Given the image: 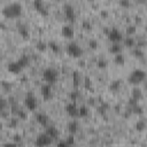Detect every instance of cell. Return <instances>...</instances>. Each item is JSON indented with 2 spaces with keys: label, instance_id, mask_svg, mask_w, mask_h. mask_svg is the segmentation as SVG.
<instances>
[{
  "label": "cell",
  "instance_id": "obj_10",
  "mask_svg": "<svg viewBox=\"0 0 147 147\" xmlns=\"http://www.w3.org/2000/svg\"><path fill=\"white\" fill-rule=\"evenodd\" d=\"M40 93H41V96L45 99V100H49L52 99L53 96V90H52V86L49 84H42L41 87H40Z\"/></svg>",
  "mask_w": 147,
  "mask_h": 147
},
{
  "label": "cell",
  "instance_id": "obj_36",
  "mask_svg": "<svg viewBox=\"0 0 147 147\" xmlns=\"http://www.w3.org/2000/svg\"><path fill=\"white\" fill-rule=\"evenodd\" d=\"M6 106H7V101H6V99H5L3 96L0 95V113L5 110Z\"/></svg>",
  "mask_w": 147,
  "mask_h": 147
},
{
  "label": "cell",
  "instance_id": "obj_44",
  "mask_svg": "<svg viewBox=\"0 0 147 147\" xmlns=\"http://www.w3.org/2000/svg\"><path fill=\"white\" fill-rule=\"evenodd\" d=\"M3 147H17V145L15 142H7L3 145Z\"/></svg>",
  "mask_w": 147,
  "mask_h": 147
},
{
  "label": "cell",
  "instance_id": "obj_27",
  "mask_svg": "<svg viewBox=\"0 0 147 147\" xmlns=\"http://www.w3.org/2000/svg\"><path fill=\"white\" fill-rule=\"evenodd\" d=\"M36 48L38 49V51H40V52H45L46 51V48H47V44L45 42V41H37V44H36Z\"/></svg>",
  "mask_w": 147,
  "mask_h": 147
},
{
  "label": "cell",
  "instance_id": "obj_40",
  "mask_svg": "<svg viewBox=\"0 0 147 147\" xmlns=\"http://www.w3.org/2000/svg\"><path fill=\"white\" fill-rule=\"evenodd\" d=\"M65 142H67L68 145L72 146V145L75 144V136H72V134H69V136H68V138H67V140H65Z\"/></svg>",
  "mask_w": 147,
  "mask_h": 147
},
{
  "label": "cell",
  "instance_id": "obj_39",
  "mask_svg": "<svg viewBox=\"0 0 147 147\" xmlns=\"http://www.w3.org/2000/svg\"><path fill=\"white\" fill-rule=\"evenodd\" d=\"M17 118H18V119H25V118H26V113H25L24 110L20 109L18 113H17Z\"/></svg>",
  "mask_w": 147,
  "mask_h": 147
},
{
  "label": "cell",
  "instance_id": "obj_33",
  "mask_svg": "<svg viewBox=\"0 0 147 147\" xmlns=\"http://www.w3.org/2000/svg\"><path fill=\"white\" fill-rule=\"evenodd\" d=\"M96 64H98V67H99V68L105 69V68L107 67L108 62H107V60H105V59H99V60H98V62H96Z\"/></svg>",
  "mask_w": 147,
  "mask_h": 147
},
{
  "label": "cell",
  "instance_id": "obj_9",
  "mask_svg": "<svg viewBox=\"0 0 147 147\" xmlns=\"http://www.w3.org/2000/svg\"><path fill=\"white\" fill-rule=\"evenodd\" d=\"M63 11H64V16L67 20L74 22L76 20V11L75 8L71 3H64L63 5Z\"/></svg>",
  "mask_w": 147,
  "mask_h": 147
},
{
  "label": "cell",
  "instance_id": "obj_15",
  "mask_svg": "<svg viewBox=\"0 0 147 147\" xmlns=\"http://www.w3.org/2000/svg\"><path fill=\"white\" fill-rule=\"evenodd\" d=\"M36 119H37V122H38L40 125H42V126H48L49 117H48L46 114H44V113H38V114L36 115Z\"/></svg>",
  "mask_w": 147,
  "mask_h": 147
},
{
  "label": "cell",
  "instance_id": "obj_37",
  "mask_svg": "<svg viewBox=\"0 0 147 147\" xmlns=\"http://www.w3.org/2000/svg\"><path fill=\"white\" fill-rule=\"evenodd\" d=\"M17 123H18V118H17V117H13V118H10V121H9V123H8V126L15 127V126L17 125Z\"/></svg>",
  "mask_w": 147,
  "mask_h": 147
},
{
  "label": "cell",
  "instance_id": "obj_48",
  "mask_svg": "<svg viewBox=\"0 0 147 147\" xmlns=\"http://www.w3.org/2000/svg\"><path fill=\"white\" fill-rule=\"evenodd\" d=\"M136 21H137V22H140V21H141V17H140V16H136Z\"/></svg>",
  "mask_w": 147,
  "mask_h": 147
},
{
  "label": "cell",
  "instance_id": "obj_22",
  "mask_svg": "<svg viewBox=\"0 0 147 147\" xmlns=\"http://www.w3.org/2000/svg\"><path fill=\"white\" fill-rule=\"evenodd\" d=\"M88 114H90V109L87 106L83 105V106L78 107V116L79 117H86V116H88Z\"/></svg>",
  "mask_w": 147,
  "mask_h": 147
},
{
  "label": "cell",
  "instance_id": "obj_6",
  "mask_svg": "<svg viewBox=\"0 0 147 147\" xmlns=\"http://www.w3.org/2000/svg\"><path fill=\"white\" fill-rule=\"evenodd\" d=\"M52 142H53V139H52L51 137H48V136L44 132V133H40V134L36 138L34 146H36V147H47V146H49Z\"/></svg>",
  "mask_w": 147,
  "mask_h": 147
},
{
  "label": "cell",
  "instance_id": "obj_4",
  "mask_svg": "<svg viewBox=\"0 0 147 147\" xmlns=\"http://www.w3.org/2000/svg\"><path fill=\"white\" fill-rule=\"evenodd\" d=\"M42 79L46 82V84H54L59 79V72L54 68H46L42 71Z\"/></svg>",
  "mask_w": 147,
  "mask_h": 147
},
{
  "label": "cell",
  "instance_id": "obj_35",
  "mask_svg": "<svg viewBox=\"0 0 147 147\" xmlns=\"http://www.w3.org/2000/svg\"><path fill=\"white\" fill-rule=\"evenodd\" d=\"M78 96H79V92H78L77 90H75V91H72V92L70 93V100H71L72 102H76V100H77Z\"/></svg>",
  "mask_w": 147,
  "mask_h": 147
},
{
  "label": "cell",
  "instance_id": "obj_3",
  "mask_svg": "<svg viewBox=\"0 0 147 147\" xmlns=\"http://www.w3.org/2000/svg\"><path fill=\"white\" fill-rule=\"evenodd\" d=\"M146 79V71L144 69H134L131 71V74L127 77V82L134 86H138L139 84H141L144 80Z\"/></svg>",
  "mask_w": 147,
  "mask_h": 147
},
{
  "label": "cell",
  "instance_id": "obj_49",
  "mask_svg": "<svg viewBox=\"0 0 147 147\" xmlns=\"http://www.w3.org/2000/svg\"><path fill=\"white\" fill-rule=\"evenodd\" d=\"M2 127H3V125H2V123H1V122H0V131H1V130H2Z\"/></svg>",
  "mask_w": 147,
  "mask_h": 147
},
{
  "label": "cell",
  "instance_id": "obj_2",
  "mask_svg": "<svg viewBox=\"0 0 147 147\" xmlns=\"http://www.w3.org/2000/svg\"><path fill=\"white\" fill-rule=\"evenodd\" d=\"M29 64V57L26 55H23L21 56L18 60H15V61H11L8 63L7 65V70L14 75H17L20 74L24 68H26Z\"/></svg>",
  "mask_w": 147,
  "mask_h": 147
},
{
  "label": "cell",
  "instance_id": "obj_18",
  "mask_svg": "<svg viewBox=\"0 0 147 147\" xmlns=\"http://www.w3.org/2000/svg\"><path fill=\"white\" fill-rule=\"evenodd\" d=\"M131 98L132 99H134V100H137L138 102L142 99V91H141V88H139L138 86H134L133 88H132V92H131Z\"/></svg>",
  "mask_w": 147,
  "mask_h": 147
},
{
  "label": "cell",
  "instance_id": "obj_8",
  "mask_svg": "<svg viewBox=\"0 0 147 147\" xmlns=\"http://www.w3.org/2000/svg\"><path fill=\"white\" fill-rule=\"evenodd\" d=\"M107 37L110 41L113 42H119L121 40H123V33L121 32V30H118L117 28H111L109 29Z\"/></svg>",
  "mask_w": 147,
  "mask_h": 147
},
{
  "label": "cell",
  "instance_id": "obj_45",
  "mask_svg": "<svg viewBox=\"0 0 147 147\" xmlns=\"http://www.w3.org/2000/svg\"><path fill=\"white\" fill-rule=\"evenodd\" d=\"M100 14H101L102 16H107V15H108V11H107L106 9H101V10H100Z\"/></svg>",
  "mask_w": 147,
  "mask_h": 147
},
{
  "label": "cell",
  "instance_id": "obj_11",
  "mask_svg": "<svg viewBox=\"0 0 147 147\" xmlns=\"http://www.w3.org/2000/svg\"><path fill=\"white\" fill-rule=\"evenodd\" d=\"M65 111H67V114H68L69 116L76 117V116H78V106L76 105V102L70 101V102L67 103V106H65Z\"/></svg>",
  "mask_w": 147,
  "mask_h": 147
},
{
  "label": "cell",
  "instance_id": "obj_28",
  "mask_svg": "<svg viewBox=\"0 0 147 147\" xmlns=\"http://www.w3.org/2000/svg\"><path fill=\"white\" fill-rule=\"evenodd\" d=\"M131 110H132V113L133 114H138V115H142L144 114V108L138 103V105H136L134 107H132L131 108Z\"/></svg>",
  "mask_w": 147,
  "mask_h": 147
},
{
  "label": "cell",
  "instance_id": "obj_29",
  "mask_svg": "<svg viewBox=\"0 0 147 147\" xmlns=\"http://www.w3.org/2000/svg\"><path fill=\"white\" fill-rule=\"evenodd\" d=\"M84 87L86 88V90H88V91H92V80L90 79V77H85L84 78Z\"/></svg>",
  "mask_w": 147,
  "mask_h": 147
},
{
  "label": "cell",
  "instance_id": "obj_17",
  "mask_svg": "<svg viewBox=\"0 0 147 147\" xmlns=\"http://www.w3.org/2000/svg\"><path fill=\"white\" fill-rule=\"evenodd\" d=\"M67 129H68V131H69V133H70V134L75 136V134L77 133L78 129H79V125H78L77 121H74V119H72V121H70V122L68 123Z\"/></svg>",
  "mask_w": 147,
  "mask_h": 147
},
{
  "label": "cell",
  "instance_id": "obj_21",
  "mask_svg": "<svg viewBox=\"0 0 147 147\" xmlns=\"http://www.w3.org/2000/svg\"><path fill=\"white\" fill-rule=\"evenodd\" d=\"M121 86H122V80H121V79H115V80H113V82L110 83L109 90L113 91V92H117V91L121 88Z\"/></svg>",
  "mask_w": 147,
  "mask_h": 147
},
{
  "label": "cell",
  "instance_id": "obj_41",
  "mask_svg": "<svg viewBox=\"0 0 147 147\" xmlns=\"http://www.w3.org/2000/svg\"><path fill=\"white\" fill-rule=\"evenodd\" d=\"M56 147H71V146H70V145H68L64 140H61V141H59V142H57Z\"/></svg>",
  "mask_w": 147,
  "mask_h": 147
},
{
  "label": "cell",
  "instance_id": "obj_12",
  "mask_svg": "<svg viewBox=\"0 0 147 147\" xmlns=\"http://www.w3.org/2000/svg\"><path fill=\"white\" fill-rule=\"evenodd\" d=\"M61 33H62V36L65 37V38H72V37L75 36V30L72 29L71 25H69V24H63V25L61 26Z\"/></svg>",
  "mask_w": 147,
  "mask_h": 147
},
{
  "label": "cell",
  "instance_id": "obj_30",
  "mask_svg": "<svg viewBox=\"0 0 147 147\" xmlns=\"http://www.w3.org/2000/svg\"><path fill=\"white\" fill-rule=\"evenodd\" d=\"M0 85H1V87H2L5 91H10V90H11V84H10L8 80H1V82H0Z\"/></svg>",
  "mask_w": 147,
  "mask_h": 147
},
{
  "label": "cell",
  "instance_id": "obj_23",
  "mask_svg": "<svg viewBox=\"0 0 147 147\" xmlns=\"http://www.w3.org/2000/svg\"><path fill=\"white\" fill-rule=\"evenodd\" d=\"M47 47H49V48H51L53 52H55V53H59V52H60V46H59V44L55 42L54 40L48 41V42H47Z\"/></svg>",
  "mask_w": 147,
  "mask_h": 147
},
{
  "label": "cell",
  "instance_id": "obj_26",
  "mask_svg": "<svg viewBox=\"0 0 147 147\" xmlns=\"http://www.w3.org/2000/svg\"><path fill=\"white\" fill-rule=\"evenodd\" d=\"M125 31H126V34H127V36L132 37V34H134V33L137 32V26H136L134 24H130V25L126 26Z\"/></svg>",
  "mask_w": 147,
  "mask_h": 147
},
{
  "label": "cell",
  "instance_id": "obj_25",
  "mask_svg": "<svg viewBox=\"0 0 147 147\" xmlns=\"http://www.w3.org/2000/svg\"><path fill=\"white\" fill-rule=\"evenodd\" d=\"M123 41H124V45L127 46V47H132V46H134V44H136L134 38H133V37H130V36H126V37L123 39Z\"/></svg>",
  "mask_w": 147,
  "mask_h": 147
},
{
  "label": "cell",
  "instance_id": "obj_34",
  "mask_svg": "<svg viewBox=\"0 0 147 147\" xmlns=\"http://www.w3.org/2000/svg\"><path fill=\"white\" fill-rule=\"evenodd\" d=\"M133 54H134V56H136V57H142V56L145 55V53L141 51V48H140V47H137V48H134V51H133Z\"/></svg>",
  "mask_w": 147,
  "mask_h": 147
},
{
  "label": "cell",
  "instance_id": "obj_7",
  "mask_svg": "<svg viewBox=\"0 0 147 147\" xmlns=\"http://www.w3.org/2000/svg\"><path fill=\"white\" fill-rule=\"evenodd\" d=\"M24 105H25V107H26L29 110H31V111H33V110L37 109L38 102H37L36 96H34L31 92L26 93V95L24 96Z\"/></svg>",
  "mask_w": 147,
  "mask_h": 147
},
{
  "label": "cell",
  "instance_id": "obj_47",
  "mask_svg": "<svg viewBox=\"0 0 147 147\" xmlns=\"http://www.w3.org/2000/svg\"><path fill=\"white\" fill-rule=\"evenodd\" d=\"M0 28H1V29H6V24L2 23V22H0Z\"/></svg>",
  "mask_w": 147,
  "mask_h": 147
},
{
  "label": "cell",
  "instance_id": "obj_1",
  "mask_svg": "<svg viewBox=\"0 0 147 147\" xmlns=\"http://www.w3.org/2000/svg\"><path fill=\"white\" fill-rule=\"evenodd\" d=\"M22 10H23L22 3L18 1H13V2H8L7 5H5L2 7L1 13L7 18H15V17L21 16Z\"/></svg>",
  "mask_w": 147,
  "mask_h": 147
},
{
  "label": "cell",
  "instance_id": "obj_31",
  "mask_svg": "<svg viewBox=\"0 0 147 147\" xmlns=\"http://www.w3.org/2000/svg\"><path fill=\"white\" fill-rule=\"evenodd\" d=\"M82 28L85 29V30H91L92 29V23L88 21V20H84L82 22Z\"/></svg>",
  "mask_w": 147,
  "mask_h": 147
},
{
  "label": "cell",
  "instance_id": "obj_38",
  "mask_svg": "<svg viewBox=\"0 0 147 147\" xmlns=\"http://www.w3.org/2000/svg\"><path fill=\"white\" fill-rule=\"evenodd\" d=\"M72 80H74V83H75L76 86L79 84V75H78L77 71H75V72L72 74Z\"/></svg>",
  "mask_w": 147,
  "mask_h": 147
},
{
  "label": "cell",
  "instance_id": "obj_14",
  "mask_svg": "<svg viewBox=\"0 0 147 147\" xmlns=\"http://www.w3.org/2000/svg\"><path fill=\"white\" fill-rule=\"evenodd\" d=\"M17 30H18V33H20L24 39H29V37H30V31H29V28H28L26 24H24V23L17 24Z\"/></svg>",
  "mask_w": 147,
  "mask_h": 147
},
{
  "label": "cell",
  "instance_id": "obj_13",
  "mask_svg": "<svg viewBox=\"0 0 147 147\" xmlns=\"http://www.w3.org/2000/svg\"><path fill=\"white\" fill-rule=\"evenodd\" d=\"M33 6H34V8H36L40 14H42V15H48V9H47V7H46V5H45L44 1H41V0H34V1H33Z\"/></svg>",
  "mask_w": 147,
  "mask_h": 147
},
{
  "label": "cell",
  "instance_id": "obj_42",
  "mask_svg": "<svg viewBox=\"0 0 147 147\" xmlns=\"http://www.w3.org/2000/svg\"><path fill=\"white\" fill-rule=\"evenodd\" d=\"M119 5H121V6L129 7V6H131V1H129V0H121V1H119Z\"/></svg>",
  "mask_w": 147,
  "mask_h": 147
},
{
  "label": "cell",
  "instance_id": "obj_43",
  "mask_svg": "<svg viewBox=\"0 0 147 147\" xmlns=\"http://www.w3.org/2000/svg\"><path fill=\"white\" fill-rule=\"evenodd\" d=\"M138 103H139V102H138L137 100H134V99H132V98H131V99L129 100V105L131 106V108H132V107H134V106H136V105H138Z\"/></svg>",
  "mask_w": 147,
  "mask_h": 147
},
{
  "label": "cell",
  "instance_id": "obj_16",
  "mask_svg": "<svg viewBox=\"0 0 147 147\" xmlns=\"http://www.w3.org/2000/svg\"><path fill=\"white\" fill-rule=\"evenodd\" d=\"M48 137H51L52 139H55L59 137L60 132H59V129L56 126H53V125H48L46 126V132H45Z\"/></svg>",
  "mask_w": 147,
  "mask_h": 147
},
{
  "label": "cell",
  "instance_id": "obj_46",
  "mask_svg": "<svg viewBox=\"0 0 147 147\" xmlns=\"http://www.w3.org/2000/svg\"><path fill=\"white\" fill-rule=\"evenodd\" d=\"M14 140L15 141H21V136L20 134H15L14 136Z\"/></svg>",
  "mask_w": 147,
  "mask_h": 147
},
{
  "label": "cell",
  "instance_id": "obj_5",
  "mask_svg": "<svg viewBox=\"0 0 147 147\" xmlns=\"http://www.w3.org/2000/svg\"><path fill=\"white\" fill-rule=\"evenodd\" d=\"M67 53H68L71 57H80V56L83 55V49H82V47H80L77 42L71 41V42H69L68 46H67Z\"/></svg>",
  "mask_w": 147,
  "mask_h": 147
},
{
  "label": "cell",
  "instance_id": "obj_20",
  "mask_svg": "<svg viewBox=\"0 0 147 147\" xmlns=\"http://www.w3.org/2000/svg\"><path fill=\"white\" fill-rule=\"evenodd\" d=\"M114 63L117 64V65H121V67L124 65L125 64V56L122 53L114 55Z\"/></svg>",
  "mask_w": 147,
  "mask_h": 147
},
{
  "label": "cell",
  "instance_id": "obj_19",
  "mask_svg": "<svg viewBox=\"0 0 147 147\" xmlns=\"http://www.w3.org/2000/svg\"><path fill=\"white\" fill-rule=\"evenodd\" d=\"M122 45L119 44V42H113V45H110V47H109V52L111 53V54H114V55H116V54H119V53H122Z\"/></svg>",
  "mask_w": 147,
  "mask_h": 147
},
{
  "label": "cell",
  "instance_id": "obj_24",
  "mask_svg": "<svg viewBox=\"0 0 147 147\" xmlns=\"http://www.w3.org/2000/svg\"><path fill=\"white\" fill-rule=\"evenodd\" d=\"M136 129L138 132H142L146 129V122L144 119H138L136 123Z\"/></svg>",
  "mask_w": 147,
  "mask_h": 147
},
{
  "label": "cell",
  "instance_id": "obj_32",
  "mask_svg": "<svg viewBox=\"0 0 147 147\" xmlns=\"http://www.w3.org/2000/svg\"><path fill=\"white\" fill-rule=\"evenodd\" d=\"M88 46H90V48H92V49H95V48H98L99 44H98L96 39L92 38V39H90V40H88Z\"/></svg>",
  "mask_w": 147,
  "mask_h": 147
}]
</instances>
